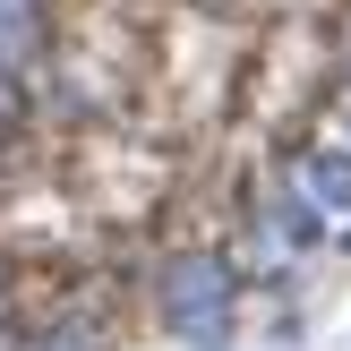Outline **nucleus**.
Instances as JSON below:
<instances>
[{"mask_svg": "<svg viewBox=\"0 0 351 351\" xmlns=\"http://www.w3.org/2000/svg\"><path fill=\"white\" fill-rule=\"evenodd\" d=\"M300 197L317 215H351V154L343 146H308L300 154Z\"/></svg>", "mask_w": 351, "mask_h": 351, "instance_id": "obj_2", "label": "nucleus"}, {"mask_svg": "<svg viewBox=\"0 0 351 351\" xmlns=\"http://www.w3.org/2000/svg\"><path fill=\"white\" fill-rule=\"evenodd\" d=\"M34 43H43V26H34V0H0V60H34Z\"/></svg>", "mask_w": 351, "mask_h": 351, "instance_id": "obj_3", "label": "nucleus"}, {"mask_svg": "<svg viewBox=\"0 0 351 351\" xmlns=\"http://www.w3.org/2000/svg\"><path fill=\"white\" fill-rule=\"evenodd\" d=\"M154 300H163V326L189 351H223L232 343V308H240V274L223 257H171Z\"/></svg>", "mask_w": 351, "mask_h": 351, "instance_id": "obj_1", "label": "nucleus"}, {"mask_svg": "<svg viewBox=\"0 0 351 351\" xmlns=\"http://www.w3.org/2000/svg\"><path fill=\"white\" fill-rule=\"evenodd\" d=\"M317 232H326V215L300 197V189H283V197H274V240H283V249H308Z\"/></svg>", "mask_w": 351, "mask_h": 351, "instance_id": "obj_4", "label": "nucleus"}]
</instances>
